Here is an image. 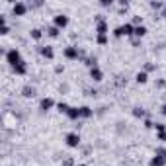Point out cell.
<instances>
[{"label":"cell","mask_w":166,"mask_h":166,"mask_svg":"<svg viewBox=\"0 0 166 166\" xmlns=\"http://www.w3.org/2000/svg\"><path fill=\"white\" fill-rule=\"evenodd\" d=\"M30 35H31V39H35V41H39L41 37H43V31L39 30V27H33V30L30 31Z\"/></svg>","instance_id":"8fae6325"},{"label":"cell","mask_w":166,"mask_h":166,"mask_svg":"<svg viewBox=\"0 0 166 166\" xmlns=\"http://www.w3.org/2000/svg\"><path fill=\"white\" fill-rule=\"evenodd\" d=\"M39 53H41V57H45V59H53V47L51 45H41L39 47Z\"/></svg>","instance_id":"8992f818"},{"label":"cell","mask_w":166,"mask_h":166,"mask_svg":"<svg viewBox=\"0 0 166 166\" xmlns=\"http://www.w3.org/2000/svg\"><path fill=\"white\" fill-rule=\"evenodd\" d=\"M59 31H61V30H59L57 26H49V27H47V35H49V37H59Z\"/></svg>","instance_id":"9a60e30c"},{"label":"cell","mask_w":166,"mask_h":166,"mask_svg":"<svg viewBox=\"0 0 166 166\" xmlns=\"http://www.w3.org/2000/svg\"><path fill=\"white\" fill-rule=\"evenodd\" d=\"M66 115H69L70 119H78L80 117V110H78V107H70V110L66 111Z\"/></svg>","instance_id":"4fadbf2b"},{"label":"cell","mask_w":166,"mask_h":166,"mask_svg":"<svg viewBox=\"0 0 166 166\" xmlns=\"http://www.w3.org/2000/svg\"><path fill=\"white\" fill-rule=\"evenodd\" d=\"M35 94H37L35 86H30V84H27V86H24V88H22V96H24V98H33Z\"/></svg>","instance_id":"ba28073f"},{"label":"cell","mask_w":166,"mask_h":166,"mask_svg":"<svg viewBox=\"0 0 166 166\" xmlns=\"http://www.w3.org/2000/svg\"><path fill=\"white\" fill-rule=\"evenodd\" d=\"M53 106H55V102H53L51 98H43V100L39 102V110H41V111H49Z\"/></svg>","instance_id":"52a82bcc"},{"label":"cell","mask_w":166,"mask_h":166,"mask_svg":"<svg viewBox=\"0 0 166 166\" xmlns=\"http://www.w3.org/2000/svg\"><path fill=\"white\" fill-rule=\"evenodd\" d=\"M8 31H10V27H8V26H2V35H6Z\"/></svg>","instance_id":"d4e9b609"},{"label":"cell","mask_w":166,"mask_h":166,"mask_svg":"<svg viewBox=\"0 0 166 166\" xmlns=\"http://www.w3.org/2000/svg\"><path fill=\"white\" fill-rule=\"evenodd\" d=\"M162 113L166 115V104H164V106H162Z\"/></svg>","instance_id":"f1b7e54d"},{"label":"cell","mask_w":166,"mask_h":166,"mask_svg":"<svg viewBox=\"0 0 166 166\" xmlns=\"http://www.w3.org/2000/svg\"><path fill=\"white\" fill-rule=\"evenodd\" d=\"M137 82L145 84V82H147V72H139V74H137Z\"/></svg>","instance_id":"ac0fdd59"},{"label":"cell","mask_w":166,"mask_h":166,"mask_svg":"<svg viewBox=\"0 0 166 166\" xmlns=\"http://www.w3.org/2000/svg\"><path fill=\"white\" fill-rule=\"evenodd\" d=\"M158 139H160V141H166V131H162V133H158Z\"/></svg>","instance_id":"cb8c5ba5"},{"label":"cell","mask_w":166,"mask_h":166,"mask_svg":"<svg viewBox=\"0 0 166 166\" xmlns=\"http://www.w3.org/2000/svg\"><path fill=\"white\" fill-rule=\"evenodd\" d=\"M151 6L156 8V10H160V8H164V4H162V2H151Z\"/></svg>","instance_id":"7402d4cb"},{"label":"cell","mask_w":166,"mask_h":166,"mask_svg":"<svg viewBox=\"0 0 166 166\" xmlns=\"http://www.w3.org/2000/svg\"><path fill=\"white\" fill-rule=\"evenodd\" d=\"M4 57H6V63L10 65V69H14V66H18L20 63H24V59H22V53H20L16 47L8 49V51L4 53Z\"/></svg>","instance_id":"6da1fadb"},{"label":"cell","mask_w":166,"mask_h":166,"mask_svg":"<svg viewBox=\"0 0 166 166\" xmlns=\"http://www.w3.org/2000/svg\"><path fill=\"white\" fill-rule=\"evenodd\" d=\"M53 22H55L53 26H57L59 30H63V27H66V26H69V16H65V14H57Z\"/></svg>","instance_id":"277c9868"},{"label":"cell","mask_w":166,"mask_h":166,"mask_svg":"<svg viewBox=\"0 0 166 166\" xmlns=\"http://www.w3.org/2000/svg\"><path fill=\"white\" fill-rule=\"evenodd\" d=\"M143 22V18H141V16H135V18H133V24H141Z\"/></svg>","instance_id":"603a6c76"},{"label":"cell","mask_w":166,"mask_h":166,"mask_svg":"<svg viewBox=\"0 0 166 166\" xmlns=\"http://www.w3.org/2000/svg\"><path fill=\"white\" fill-rule=\"evenodd\" d=\"M145 127H155V125H152V121H151V119H147V121H145Z\"/></svg>","instance_id":"484cf974"},{"label":"cell","mask_w":166,"mask_h":166,"mask_svg":"<svg viewBox=\"0 0 166 166\" xmlns=\"http://www.w3.org/2000/svg\"><path fill=\"white\" fill-rule=\"evenodd\" d=\"M90 76H92L94 80H102V76H104V74H102V70H100L98 66H94V69L90 70Z\"/></svg>","instance_id":"5bb4252c"},{"label":"cell","mask_w":166,"mask_h":166,"mask_svg":"<svg viewBox=\"0 0 166 166\" xmlns=\"http://www.w3.org/2000/svg\"><path fill=\"white\" fill-rule=\"evenodd\" d=\"M145 33H147V27H145V26H137L135 27V35L137 37H143Z\"/></svg>","instance_id":"e0dca14e"},{"label":"cell","mask_w":166,"mask_h":166,"mask_svg":"<svg viewBox=\"0 0 166 166\" xmlns=\"http://www.w3.org/2000/svg\"><path fill=\"white\" fill-rule=\"evenodd\" d=\"M57 107H59V111H63V113H66V111H69V110H70V107H69V106H66V104H65V102H61V104H59V106H57Z\"/></svg>","instance_id":"d6986e66"},{"label":"cell","mask_w":166,"mask_h":166,"mask_svg":"<svg viewBox=\"0 0 166 166\" xmlns=\"http://www.w3.org/2000/svg\"><path fill=\"white\" fill-rule=\"evenodd\" d=\"M27 10H30V4H26V2H14L12 4V14L14 16H26Z\"/></svg>","instance_id":"7a4b0ae2"},{"label":"cell","mask_w":166,"mask_h":166,"mask_svg":"<svg viewBox=\"0 0 166 166\" xmlns=\"http://www.w3.org/2000/svg\"><path fill=\"white\" fill-rule=\"evenodd\" d=\"M133 115H135V117H143V115H145V111L141 110V107H135V110H133Z\"/></svg>","instance_id":"ffe728a7"},{"label":"cell","mask_w":166,"mask_h":166,"mask_svg":"<svg viewBox=\"0 0 166 166\" xmlns=\"http://www.w3.org/2000/svg\"><path fill=\"white\" fill-rule=\"evenodd\" d=\"M65 57L66 59H78V47H66L65 49Z\"/></svg>","instance_id":"9c48e42d"},{"label":"cell","mask_w":166,"mask_h":166,"mask_svg":"<svg viewBox=\"0 0 166 166\" xmlns=\"http://www.w3.org/2000/svg\"><path fill=\"white\" fill-rule=\"evenodd\" d=\"M96 31H98V35H106V31H107V24L104 22V20L96 26Z\"/></svg>","instance_id":"7c38bea8"},{"label":"cell","mask_w":166,"mask_h":166,"mask_svg":"<svg viewBox=\"0 0 166 166\" xmlns=\"http://www.w3.org/2000/svg\"><path fill=\"white\" fill-rule=\"evenodd\" d=\"M162 16H164V18H166V6L162 8Z\"/></svg>","instance_id":"83f0119b"},{"label":"cell","mask_w":166,"mask_h":166,"mask_svg":"<svg viewBox=\"0 0 166 166\" xmlns=\"http://www.w3.org/2000/svg\"><path fill=\"white\" fill-rule=\"evenodd\" d=\"M12 72H14V74H20V76H22V74H26V72H27V65H26V61H24V63H20L18 66H14V69H12Z\"/></svg>","instance_id":"30bf717a"},{"label":"cell","mask_w":166,"mask_h":166,"mask_svg":"<svg viewBox=\"0 0 166 166\" xmlns=\"http://www.w3.org/2000/svg\"><path fill=\"white\" fill-rule=\"evenodd\" d=\"M90 115H92V110H90L88 106L80 107V117H90Z\"/></svg>","instance_id":"2e32d148"},{"label":"cell","mask_w":166,"mask_h":166,"mask_svg":"<svg viewBox=\"0 0 166 166\" xmlns=\"http://www.w3.org/2000/svg\"><path fill=\"white\" fill-rule=\"evenodd\" d=\"M113 33H115V37H121V35H133V33H135V27H133V24H123V26H119Z\"/></svg>","instance_id":"3957f363"},{"label":"cell","mask_w":166,"mask_h":166,"mask_svg":"<svg viewBox=\"0 0 166 166\" xmlns=\"http://www.w3.org/2000/svg\"><path fill=\"white\" fill-rule=\"evenodd\" d=\"M76 166H86V164H76Z\"/></svg>","instance_id":"f546056e"},{"label":"cell","mask_w":166,"mask_h":166,"mask_svg":"<svg viewBox=\"0 0 166 166\" xmlns=\"http://www.w3.org/2000/svg\"><path fill=\"white\" fill-rule=\"evenodd\" d=\"M98 43H100V45H106V43H107V37H106V35H98Z\"/></svg>","instance_id":"44dd1931"},{"label":"cell","mask_w":166,"mask_h":166,"mask_svg":"<svg viewBox=\"0 0 166 166\" xmlns=\"http://www.w3.org/2000/svg\"><path fill=\"white\" fill-rule=\"evenodd\" d=\"M66 145H69V147H78V145H80V135H78V133H69V135H66Z\"/></svg>","instance_id":"5b68a950"},{"label":"cell","mask_w":166,"mask_h":166,"mask_svg":"<svg viewBox=\"0 0 166 166\" xmlns=\"http://www.w3.org/2000/svg\"><path fill=\"white\" fill-rule=\"evenodd\" d=\"M65 166H72V158H66L65 160Z\"/></svg>","instance_id":"4316f807"}]
</instances>
